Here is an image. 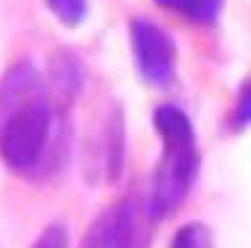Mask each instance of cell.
Listing matches in <instances>:
<instances>
[{
  "label": "cell",
  "instance_id": "cell-1",
  "mask_svg": "<svg viewBox=\"0 0 251 248\" xmlns=\"http://www.w3.org/2000/svg\"><path fill=\"white\" fill-rule=\"evenodd\" d=\"M53 130V103L32 61H16L0 77V158L13 172L43 161Z\"/></svg>",
  "mask_w": 251,
  "mask_h": 248
},
{
  "label": "cell",
  "instance_id": "cell-2",
  "mask_svg": "<svg viewBox=\"0 0 251 248\" xmlns=\"http://www.w3.org/2000/svg\"><path fill=\"white\" fill-rule=\"evenodd\" d=\"M199 174V148L196 135L161 137V158L153 174V190L148 198V217L164 219L172 217L191 193Z\"/></svg>",
  "mask_w": 251,
  "mask_h": 248
},
{
  "label": "cell",
  "instance_id": "cell-3",
  "mask_svg": "<svg viewBox=\"0 0 251 248\" xmlns=\"http://www.w3.org/2000/svg\"><path fill=\"white\" fill-rule=\"evenodd\" d=\"M132 53L138 71L143 82L153 87H167L175 79V66H177V50H175L172 37L161 29L159 24L138 16L130 24Z\"/></svg>",
  "mask_w": 251,
  "mask_h": 248
},
{
  "label": "cell",
  "instance_id": "cell-4",
  "mask_svg": "<svg viewBox=\"0 0 251 248\" xmlns=\"http://www.w3.org/2000/svg\"><path fill=\"white\" fill-rule=\"evenodd\" d=\"M153 3L191 24H214L225 0H153Z\"/></svg>",
  "mask_w": 251,
  "mask_h": 248
},
{
  "label": "cell",
  "instance_id": "cell-5",
  "mask_svg": "<svg viewBox=\"0 0 251 248\" xmlns=\"http://www.w3.org/2000/svg\"><path fill=\"white\" fill-rule=\"evenodd\" d=\"M79 248H122L119 243V217H117V206L100 211L96 217V222L90 225V230L85 232Z\"/></svg>",
  "mask_w": 251,
  "mask_h": 248
},
{
  "label": "cell",
  "instance_id": "cell-6",
  "mask_svg": "<svg viewBox=\"0 0 251 248\" xmlns=\"http://www.w3.org/2000/svg\"><path fill=\"white\" fill-rule=\"evenodd\" d=\"M117 217H119L122 248H146V225H143V214H140L138 203H132V201L117 203Z\"/></svg>",
  "mask_w": 251,
  "mask_h": 248
},
{
  "label": "cell",
  "instance_id": "cell-7",
  "mask_svg": "<svg viewBox=\"0 0 251 248\" xmlns=\"http://www.w3.org/2000/svg\"><path fill=\"white\" fill-rule=\"evenodd\" d=\"M50 85L53 90L58 92L61 98H74L82 85V71H79L77 61L72 56H56L53 58V66H50Z\"/></svg>",
  "mask_w": 251,
  "mask_h": 248
},
{
  "label": "cell",
  "instance_id": "cell-8",
  "mask_svg": "<svg viewBox=\"0 0 251 248\" xmlns=\"http://www.w3.org/2000/svg\"><path fill=\"white\" fill-rule=\"evenodd\" d=\"M169 248H214V240H212V232H209L206 225L191 222L175 232Z\"/></svg>",
  "mask_w": 251,
  "mask_h": 248
},
{
  "label": "cell",
  "instance_id": "cell-9",
  "mask_svg": "<svg viewBox=\"0 0 251 248\" xmlns=\"http://www.w3.org/2000/svg\"><path fill=\"white\" fill-rule=\"evenodd\" d=\"M45 5L64 26H79L87 19V0H45Z\"/></svg>",
  "mask_w": 251,
  "mask_h": 248
},
{
  "label": "cell",
  "instance_id": "cell-10",
  "mask_svg": "<svg viewBox=\"0 0 251 248\" xmlns=\"http://www.w3.org/2000/svg\"><path fill=\"white\" fill-rule=\"evenodd\" d=\"M32 248H69V238H66L64 225H50L40 232V238L32 243Z\"/></svg>",
  "mask_w": 251,
  "mask_h": 248
},
{
  "label": "cell",
  "instance_id": "cell-11",
  "mask_svg": "<svg viewBox=\"0 0 251 248\" xmlns=\"http://www.w3.org/2000/svg\"><path fill=\"white\" fill-rule=\"evenodd\" d=\"M251 124V82H246L238 92V103H235L233 111V127L235 130H243V127Z\"/></svg>",
  "mask_w": 251,
  "mask_h": 248
}]
</instances>
